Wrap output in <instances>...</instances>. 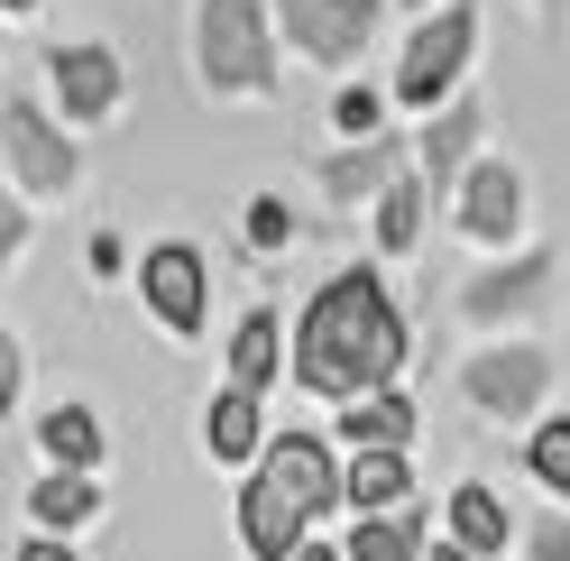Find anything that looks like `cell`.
Masks as SVG:
<instances>
[{"mask_svg":"<svg viewBox=\"0 0 570 561\" xmlns=\"http://www.w3.org/2000/svg\"><path fill=\"white\" fill-rule=\"evenodd\" d=\"M405 313L396 295L377 286V267H341L323 295L304 304V332H295V377H304V396H377V387H396V368H405Z\"/></svg>","mask_w":570,"mask_h":561,"instance_id":"cell-1","label":"cell"},{"mask_svg":"<svg viewBox=\"0 0 570 561\" xmlns=\"http://www.w3.org/2000/svg\"><path fill=\"white\" fill-rule=\"evenodd\" d=\"M470 56H479V10H470V0H442V10H433V19H423L414 38H405L396 101H405V111H442Z\"/></svg>","mask_w":570,"mask_h":561,"instance_id":"cell-2","label":"cell"},{"mask_svg":"<svg viewBox=\"0 0 570 561\" xmlns=\"http://www.w3.org/2000/svg\"><path fill=\"white\" fill-rule=\"evenodd\" d=\"M194 38H203V83H212V92H267V83H276L267 10H258V0H203Z\"/></svg>","mask_w":570,"mask_h":561,"instance_id":"cell-3","label":"cell"},{"mask_svg":"<svg viewBox=\"0 0 570 561\" xmlns=\"http://www.w3.org/2000/svg\"><path fill=\"white\" fill-rule=\"evenodd\" d=\"M460 396H470L488 424H533V405L552 396V350L543 341H497L460 368Z\"/></svg>","mask_w":570,"mask_h":561,"instance_id":"cell-4","label":"cell"},{"mask_svg":"<svg viewBox=\"0 0 570 561\" xmlns=\"http://www.w3.org/2000/svg\"><path fill=\"white\" fill-rule=\"evenodd\" d=\"M258 479L276 488L285 506H304V524L341 506V461H332V442H323V433H267Z\"/></svg>","mask_w":570,"mask_h":561,"instance_id":"cell-5","label":"cell"},{"mask_svg":"<svg viewBox=\"0 0 570 561\" xmlns=\"http://www.w3.org/2000/svg\"><path fill=\"white\" fill-rule=\"evenodd\" d=\"M552 295H561V258L552 249H524L507 267L470 276V286H460V313H470V323H524V313H543Z\"/></svg>","mask_w":570,"mask_h":561,"instance_id":"cell-6","label":"cell"},{"mask_svg":"<svg viewBox=\"0 0 570 561\" xmlns=\"http://www.w3.org/2000/svg\"><path fill=\"white\" fill-rule=\"evenodd\" d=\"M451 222L479 239V249H507V239L524 230V175L507 157H479L470 175L451 185Z\"/></svg>","mask_w":570,"mask_h":561,"instance_id":"cell-7","label":"cell"},{"mask_svg":"<svg viewBox=\"0 0 570 561\" xmlns=\"http://www.w3.org/2000/svg\"><path fill=\"white\" fill-rule=\"evenodd\" d=\"M276 19L313 65H350L377 38V0H276Z\"/></svg>","mask_w":570,"mask_h":561,"instance_id":"cell-8","label":"cell"},{"mask_svg":"<svg viewBox=\"0 0 570 561\" xmlns=\"http://www.w3.org/2000/svg\"><path fill=\"white\" fill-rule=\"evenodd\" d=\"M0 148H10V175L28 194H65L83 175V157H75V138L65 129H47V111L38 101H10V111H0Z\"/></svg>","mask_w":570,"mask_h":561,"instance_id":"cell-9","label":"cell"},{"mask_svg":"<svg viewBox=\"0 0 570 561\" xmlns=\"http://www.w3.org/2000/svg\"><path fill=\"white\" fill-rule=\"evenodd\" d=\"M138 295H148V313L166 332H203V258L185 249V239H166V249H148L138 258Z\"/></svg>","mask_w":570,"mask_h":561,"instance_id":"cell-10","label":"cell"},{"mask_svg":"<svg viewBox=\"0 0 570 561\" xmlns=\"http://www.w3.org/2000/svg\"><path fill=\"white\" fill-rule=\"evenodd\" d=\"M479 129H488V111H479V92H460V101H442V120L423 129V194H451L460 175L479 166Z\"/></svg>","mask_w":570,"mask_h":561,"instance_id":"cell-11","label":"cell"},{"mask_svg":"<svg viewBox=\"0 0 570 561\" xmlns=\"http://www.w3.org/2000/svg\"><path fill=\"white\" fill-rule=\"evenodd\" d=\"M405 166V138H360V148H341V157H323V194L332 203H377L386 194V175Z\"/></svg>","mask_w":570,"mask_h":561,"instance_id":"cell-12","label":"cell"},{"mask_svg":"<svg viewBox=\"0 0 570 561\" xmlns=\"http://www.w3.org/2000/svg\"><path fill=\"white\" fill-rule=\"evenodd\" d=\"M405 498H414V451H360L341 470V506H360V515H396Z\"/></svg>","mask_w":570,"mask_h":561,"instance_id":"cell-13","label":"cell"},{"mask_svg":"<svg viewBox=\"0 0 570 561\" xmlns=\"http://www.w3.org/2000/svg\"><path fill=\"white\" fill-rule=\"evenodd\" d=\"M239 543L258 552V561H295V543H304V506H285L267 479H248V488H239Z\"/></svg>","mask_w":570,"mask_h":561,"instance_id":"cell-14","label":"cell"},{"mask_svg":"<svg viewBox=\"0 0 570 561\" xmlns=\"http://www.w3.org/2000/svg\"><path fill=\"white\" fill-rule=\"evenodd\" d=\"M332 433H341L350 451H414V405H405L396 387H377V396H350Z\"/></svg>","mask_w":570,"mask_h":561,"instance_id":"cell-15","label":"cell"},{"mask_svg":"<svg viewBox=\"0 0 570 561\" xmlns=\"http://www.w3.org/2000/svg\"><path fill=\"white\" fill-rule=\"evenodd\" d=\"M56 92H65V111H75V120H101V111L120 101L111 47H56Z\"/></svg>","mask_w":570,"mask_h":561,"instance_id":"cell-16","label":"cell"},{"mask_svg":"<svg viewBox=\"0 0 570 561\" xmlns=\"http://www.w3.org/2000/svg\"><path fill=\"white\" fill-rule=\"evenodd\" d=\"M451 543H460V552H479V561H497V552L515 543V515L497 506V488H488V479L451 488Z\"/></svg>","mask_w":570,"mask_h":561,"instance_id":"cell-17","label":"cell"},{"mask_svg":"<svg viewBox=\"0 0 570 561\" xmlns=\"http://www.w3.org/2000/svg\"><path fill=\"white\" fill-rule=\"evenodd\" d=\"M267 414H258V396H248V387H222V396H212V414H203V442H212V461H258V451H267Z\"/></svg>","mask_w":570,"mask_h":561,"instance_id":"cell-18","label":"cell"},{"mask_svg":"<svg viewBox=\"0 0 570 561\" xmlns=\"http://www.w3.org/2000/svg\"><path fill=\"white\" fill-rule=\"evenodd\" d=\"M276 360H285V332H276V313H248V323L230 332V387H248V396H267V377H276Z\"/></svg>","mask_w":570,"mask_h":561,"instance_id":"cell-19","label":"cell"},{"mask_svg":"<svg viewBox=\"0 0 570 561\" xmlns=\"http://www.w3.org/2000/svg\"><path fill=\"white\" fill-rule=\"evenodd\" d=\"M350 561H423V515L396 506V515H360V534L341 543Z\"/></svg>","mask_w":570,"mask_h":561,"instance_id":"cell-20","label":"cell"},{"mask_svg":"<svg viewBox=\"0 0 570 561\" xmlns=\"http://www.w3.org/2000/svg\"><path fill=\"white\" fill-rule=\"evenodd\" d=\"M414 239H423V175H386V194H377V249L386 258H405L414 249Z\"/></svg>","mask_w":570,"mask_h":561,"instance_id":"cell-21","label":"cell"},{"mask_svg":"<svg viewBox=\"0 0 570 561\" xmlns=\"http://www.w3.org/2000/svg\"><path fill=\"white\" fill-rule=\"evenodd\" d=\"M101 498H92V470H47L38 488H28V515L47 524V534H65V524H83Z\"/></svg>","mask_w":570,"mask_h":561,"instance_id":"cell-22","label":"cell"},{"mask_svg":"<svg viewBox=\"0 0 570 561\" xmlns=\"http://www.w3.org/2000/svg\"><path fill=\"white\" fill-rule=\"evenodd\" d=\"M38 433H47V461H56V470H92V461H101V424H92V405H56Z\"/></svg>","mask_w":570,"mask_h":561,"instance_id":"cell-23","label":"cell"},{"mask_svg":"<svg viewBox=\"0 0 570 561\" xmlns=\"http://www.w3.org/2000/svg\"><path fill=\"white\" fill-rule=\"evenodd\" d=\"M524 470H533V488L570 498V424H533L524 433Z\"/></svg>","mask_w":570,"mask_h":561,"instance_id":"cell-24","label":"cell"},{"mask_svg":"<svg viewBox=\"0 0 570 561\" xmlns=\"http://www.w3.org/2000/svg\"><path fill=\"white\" fill-rule=\"evenodd\" d=\"M524 561H570V515L561 506H543V515L524 524Z\"/></svg>","mask_w":570,"mask_h":561,"instance_id":"cell-25","label":"cell"},{"mask_svg":"<svg viewBox=\"0 0 570 561\" xmlns=\"http://www.w3.org/2000/svg\"><path fill=\"white\" fill-rule=\"evenodd\" d=\"M248 239H258V249H285V239H295L285 203H248Z\"/></svg>","mask_w":570,"mask_h":561,"instance_id":"cell-26","label":"cell"},{"mask_svg":"<svg viewBox=\"0 0 570 561\" xmlns=\"http://www.w3.org/2000/svg\"><path fill=\"white\" fill-rule=\"evenodd\" d=\"M332 120H341L350 138H377V92H360V83H350V92H341V111H332Z\"/></svg>","mask_w":570,"mask_h":561,"instance_id":"cell-27","label":"cell"},{"mask_svg":"<svg viewBox=\"0 0 570 561\" xmlns=\"http://www.w3.org/2000/svg\"><path fill=\"white\" fill-rule=\"evenodd\" d=\"M19 377H28V368H19V341H10V332H0V414H10V405H19Z\"/></svg>","mask_w":570,"mask_h":561,"instance_id":"cell-28","label":"cell"},{"mask_svg":"<svg viewBox=\"0 0 570 561\" xmlns=\"http://www.w3.org/2000/svg\"><path fill=\"white\" fill-rule=\"evenodd\" d=\"M19 239H28V213H19L10 194H0V267H10V249H19Z\"/></svg>","mask_w":570,"mask_h":561,"instance_id":"cell-29","label":"cell"},{"mask_svg":"<svg viewBox=\"0 0 570 561\" xmlns=\"http://www.w3.org/2000/svg\"><path fill=\"white\" fill-rule=\"evenodd\" d=\"M19 561H75V552H65L56 534H38V543H19Z\"/></svg>","mask_w":570,"mask_h":561,"instance_id":"cell-30","label":"cell"},{"mask_svg":"<svg viewBox=\"0 0 570 561\" xmlns=\"http://www.w3.org/2000/svg\"><path fill=\"white\" fill-rule=\"evenodd\" d=\"M295 561H350V552H332V543H313V534H304V543H295Z\"/></svg>","mask_w":570,"mask_h":561,"instance_id":"cell-31","label":"cell"},{"mask_svg":"<svg viewBox=\"0 0 570 561\" xmlns=\"http://www.w3.org/2000/svg\"><path fill=\"white\" fill-rule=\"evenodd\" d=\"M423 561H479V552H460V543H442V552H423Z\"/></svg>","mask_w":570,"mask_h":561,"instance_id":"cell-32","label":"cell"},{"mask_svg":"<svg viewBox=\"0 0 570 561\" xmlns=\"http://www.w3.org/2000/svg\"><path fill=\"white\" fill-rule=\"evenodd\" d=\"M533 10H552V19H561V10H570V0H533Z\"/></svg>","mask_w":570,"mask_h":561,"instance_id":"cell-33","label":"cell"},{"mask_svg":"<svg viewBox=\"0 0 570 561\" xmlns=\"http://www.w3.org/2000/svg\"><path fill=\"white\" fill-rule=\"evenodd\" d=\"M0 10H38V0H0Z\"/></svg>","mask_w":570,"mask_h":561,"instance_id":"cell-34","label":"cell"}]
</instances>
